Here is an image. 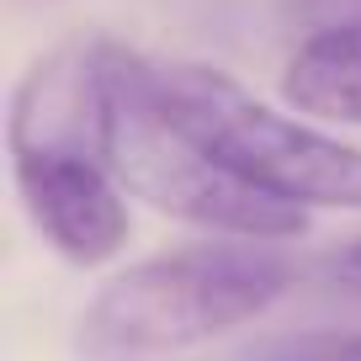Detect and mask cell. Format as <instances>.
Masks as SVG:
<instances>
[{
    "label": "cell",
    "mask_w": 361,
    "mask_h": 361,
    "mask_svg": "<svg viewBox=\"0 0 361 361\" xmlns=\"http://www.w3.org/2000/svg\"><path fill=\"white\" fill-rule=\"evenodd\" d=\"M335 271L345 276V282H361V239H356V245H345V250L335 255Z\"/></svg>",
    "instance_id": "7"
},
{
    "label": "cell",
    "mask_w": 361,
    "mask_h": 361,
    "mask_svg": "<svg viewBox=\"0 0 361 361\" xmlns=\"http://www.w3.org/2000/svg\"><path fill=\"white\" fill-rule=\"evenodd\" d=\"M106 80H112L106 170L128 197L192 228L234 239H298L308 228L298 202H282V197L239 180L180 123L159 112V102L144 85V54L106 43Z\"/></svg>",
    "instance_id": "2"
},
{
    "label": "cell",
    "mask_w": 361,
    "mask_h": 361,
    "mask_svg": "<svg viewBox=\"0 0 361 361\" xmlns=\"http://www.w3.org/2000/svg\"><path fill=\"white\" fill-rule=\"evenodd\" d=\"M282 96L308 117L361 128V22L319 27L282 69Z\"/></svg>",
    "instance_id": "5"
},
{
    "label": "cell",
    "mask_w": 361,
    "mask_h": 361,
    "mask_svg": "<svg viewBox=\"0 0 361 361\" xmlns=\"http://www.w3.org/2000/svg\"><path fill=\"white\" fill-rule=\"evenodd\" d=\"M16 186L37 234L75 266H102L128 245V207L117 176L90 154H22Z\"/></svg>",
    "instance_id": "4"
},
{
    "label": "cell",
    "mask_w": 361,
    "mask_h": 361,
    "mask_svg": "<svg viewBox=\"0 0 361 361\" xmlns=\"http://www.w3.org/2000/svg\"><path fill=\"white\" fill-rule=\"evenodd\" d=\"M293 260L266 245H197L144 260L96 293L80 319L85 361H154L266 314L293 287Z\"/></svg>",
    "instance_id": "1"
},
{
    "label": "cell",
    "mask_w": 361,
    "mask_h": 361,
    "mask_svg": "<svg viewBox=\"0 0 361 361\" xmlns=\"http://www.w3.org/2000/svg\"><path fill=\"white\" fill-rule=\"evenodd\" d=\"M255 361H361V335H298L266 345Z\"/></svg>",
    "instance_id": "6"
},
{
    "label": "cell",
    "mask_w": 361,
    "mask_h": 361,
    "mask_svg": "<svg viewBox=\"0 0 361 361\" xmlns=\"http://www.w3.org/2000/svg\"><path fill=\"white\" fill-rule=\"evenodd\" d=\"M144 85L159 112L239 180L298 207H361V149L266 106L234 75L213 64L144 59Z\"/></svg>",
    "instance_id": "3"
}]
</instances>
